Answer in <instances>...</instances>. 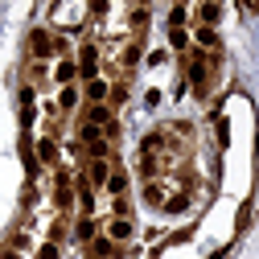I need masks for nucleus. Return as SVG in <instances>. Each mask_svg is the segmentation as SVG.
<instances>
[{
  "label": "nucleus",
  "instance_id": "nucleus-5",
  "mask_svg": "<svg viewBox=\"0 0 259 259\" xmlns=\"http://www.w3.org/2000/svg\"><path fill=\"white\" fill-rule=\"evenodd\" d=\"M74 74H78V66H74V62H62V66H58V78H62V82H70Z\"/></svg>",
  "mask_w": 259,
  "mask_h": 259
},
{
  "label": "nucleus",
  "instance_id": "nucleus-2",
  "mask_svg": "<svg viewBox=\"0 0 259 259\" xmlns=\"http://www.w3.org/2000/svg\"><path fill=\"white\" fill-rule=\"evenodd\" d=\"M74 239H78V243H91V239H95V218H91V214H82V218H78Z\"/></svg>",
  "mask_w": 259,
  "mask_h": 259
},
{
  "label": "nucleus",
  "instance_id": "nucleus-4",
  "mask_svg": "<svg viewBox=\"0 0 259 259\" xmlns=\"http://www.w3.org/2000/svg\"><path fill=\"white\" fill-rule=\"evenodd\" d=\"M193 13H198V21H218V5H198Z\"/></svg>",
  "mask_w": 259,
  "mask_h": 259
},
{
  "label": "nucleus",
  "instance_id": "nucleus-3",
  "mask_svg": "<svg viewBox=\"0 0 259 259\" xmlns=\"http://www.w3.org/2000/svg\"><path fill=\"white\" fill-rule=\"evenodd\" d=\"M37 156L46 160V165H58V144H54V140H41V144H37Z\"/></svg>",
  "mask_w": 259,
  "mask_h": 259
},
{
  "label": "nucleus",
  "instance_id": "nucleus-1",
  "mask_svg": "<svg viewBox=\"0 0 259 259\" xmlns=\"http://www.w3.org/2000/svg\"><path fill=\"white\" fill-rule=\"evenodd\" d=\"M181 70L189 74V82H193V95H198V99H210V91H214V78H218V54H206V50H189V58L181 62Z\"/></svg>",
  "mask_w": 259,
  "mask_h": 259
}]
</instances>
